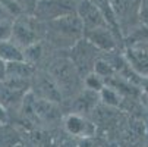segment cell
<instances>
[{
  "label": "cell",
  "mask_w": 148,
  "mask_h": 147,
  "mask_svg": "<svg viewBox=\"0 0 148 147\" xmlns=\"http://www.w3.org/2000/svg\"><path fill=\"white\" fill-rule=\"evenodd\" d=\"M49 24L56 34V40H60L65 46H75L81 38H84L85 27L76 12L51 21Z\"/></svg>",
  "instance_id": "cell-1"
},
{
  "label": "cell",
  "mask_w": 148,
  "mask_h": 147,
  "mask_svg": "<svg viewBox=\"0 0 148 147\" xmlns=\"http://www.w3.org/2000/svg\"><path fill=\"white\" fill-rule=\"evenodd\" d=\"M78 9V0H38L34 15L40 21L51 22L66 15L75 13Z\"/></svg>",
  "instance_id": "cell-2"
},
{
  "label": "cell",
  "mask_w": 148,
  "mask_h": 147,
  "mask_svg": "<svg viewBox=\"0 0 148 147\" xmlns=\"http://www.w3.org/2000/svg\"><path fill=\"white\" fill-rule=\"evenodd\" d=\"M76 13L82 19L85 30H94V28H100V27H109L107 21L104 19L100 8L94 3V0H78Z\"/></svg>",
  "instance_id": "cell-3"
},
{
  "label": "cell",
  "mask_w": 148,
  "mask_h": 147,
  "mask_svg": "<svg viewBox=\"0 0 148 147\" xmlns=\"http://www.w3.org/2000/svg\"><path fill=\"white\" fill-rule=\"evenodd\" d=\"M84 38L88 40L92 46L104 52H113L117 47L116 43V34L109 27H100L94 30H85Z\"/></svg>",
  "instance_id": "cell-4"
},
{
  "label": "cell",
  "mask_w": 148,
  "mask_h": 147,
  "mask_svg": "<svg viewBox=\"0 0 148 147\" xmlns=\"http://www.w3.org/2000/svg\"><path fill=\"white\" fill-rule=\"evenodd\" d=\"M65 128L69 134L75 137H82V138L91 137L95 133V125L79 113H71L66 116Z\"/></svg>",
  "instance_id": "cell-5"
},
{
  "label": "cell",
  "mask_w": 148,
  "mask_h": 147,
  "mask_svg": "<svg viewBox=\"0 0 148 147\" xmlns=\"http://www.w3.org/2000/svg\"><path fill=\"white\" fill-rule=\"evenodd\" d=\"M10 40L21 49H27L38 43V35L34 31V27L29 25L27 21H16V22H13V31Z\"/></svg>",
  "instance_id": "cell-6"
},
{
  "label": "cell",
  "mask_w": 148,
  "mask_h": 147,
  "mask_svg": "<svg viewBox=\"0 0 148 147\" xmlns=\"http://www.w3.org/2000/svg\"><path fill=\"white\" fill-rule=\"evenodd\" d=\"M53 74V79L57 82V86L65 88V87H71L76 84V69L73 66L72 62L69 60H59L56 66L51 71Z\"/></svg>",
  "instance_id": "cell-7"
},
{
  "label": "cell",
  "mask_w": 148,
  "mask_h": 147,
  "mask_svg": "<svg viewBox=\"0 0 148 147\" xmlns=\"http://www.w3.org/2000/svg\"><path fill=\"white\" fill-rule=\"evenodd\" d=\"M126 62L139 75H148V49L132 46L126 49Z\"/></svg>",
  "instance_id": "cell-8"
},
{
  "label": "cell",
  "mask_w": 148,
  "mask_h": 147,
  "mask_svg": "<svg viewBox=\"0 0 148 147\" xmlns=\"http://www.w3.org/2000/svg\"><path fill=\"white\" fill-rule=\"evenodd\" d=\"M97 100H100L98 93L94 91V90L87 88L84 93H81V96L75 101V113L84 115V113L91 112L94 109V106L97 104Z\"/></svg>",
  "instance_id": "cell-9"
},
{
  "label": "cell",
  "mask_w": 148,
  "mask_h": 147,
  "mask_svg": "<svg viewBox=\"0 0 148 147\" xmlns=\"http://www.w3.org/2000/svg\"><path fill=\"white\" fill-rule=\"evenodd\" d=\"M0 57L6 62H18L25 60L24 49H21L18 44H15L12 40L0 41Z\"/></svg>",
  "instance_id": "cell-10"
},
{
  "label": "cell",
  "mask_w": 148,
  "mask_h": 147,
  "mask_svg": "<svg viewBox=\"0 0 148 147\" xmlns=\"http://www.w3.org/2000/svg\"><path fill=\"white\" fill-rule=\"evenodd\" d=\"M34 69L27 60H18V62H8V72L6 78H29Z\"/></svg>",
  "instance_id": "cell-11"
},
{
  "label": "cell",
  "mask_w": 148,
  "mask_h": 147,
  "mask_svg": "<svg viewBox=\"0 0 148 147\" xmlns=\"http://www.w3.org/2000/svg\"><path fill=\"white\" fill-rule=\"evenodd\" d=\"M98 97H100L101 103L109 108H117L122 100L120 93L116 88H113L112 86H107V84H104V87L98 91Z\"/></svg>",
  "instance_id": "cell-12"
},
{
  "label": "cell",
  "mask_w": 148,
  "mask_h": 147,
  "mask_svg": "<svg viewBox=\"0 0 148 147\" xmlns=\"http://www.w3.org/2000/svg\"><path fill=\"white\" fill-rule=\"evenodd\" d=\"M92 72L97 74L98 77H101L104 81L109 79V78H113L117 75V71L116 68L110 63L107 59H97L95 63H94V68H92Z\"/></svg>",
  "instance_id": "cell-13"
},
{
  "label": "cell",
  "mask_w": 148,
  "mask_h": 147,
  "mask_svg": "<svg viewBox=\"0 0 148 147\" xmlns=\"http://www.w3.org/2000/svg\"><path fill=\"white\" fill-rule=\"evenodd\" d=\"M12 31H13V22L12 21H3V22H0V41L10 40Z\"/></svg>",
  "instance_id": "cell-14"
},
{
  "label": "cell",
  "mask_w": 148,
  "mask_h": 147,
  "mask_svg": "<svg viewBox=\"0 0 148 147\" xmlns=\"http://www.w3.org/2000/svg\"><path fill=\"white\" fill-rule=\"evenodd\" d=\"M24 55H25V60H35L41 56V46L40 43H35L27 49H24Z\"/></svg>",
  "instance_id": "cell-15"
},
{
  "label": "cell",
  "mask_w": 148,
  "mask_h": 147,
  "mask_svg": "<svg viewBox=\"0 0 148 147\" xmlns=\"http://www.w3.org/2000/svg\"><path fill=\"white\" fill-rule=\"evenodd\" d=\"M139 19L142 25L148 27V0H142L139 6Z\"/></svg>",
  "instance_id": "cell-16"
},
{
  "label": "cell",
  "mask_w": 148,
  "mask_h": 147,
  "mask_svg": "<svg viewBox=\"0 0 148 147\" xmlns=\"http://www.w3.org/2000/svg\"><path fill=\"white\" fill-rule=\"evenodd\" d=\"M12 18H13V15L0 3V22H3V21H12Z\"/></svg>",
  "instance_id": "cell-17"
},
{
  "label": "cell",
  "mask_w": 148,
  "mask_h": 147,
  "mask_svg": "<svg viewBox=\"0 0 148 147\" xmlns=\"http://www.w3.org/2000/svg\"><path fill=\"white\" fill-rule=\"evenodd\" d=\"M6 72H8V62L0 57V82L6 79Z\"/></svg>",
  "instance_id": "cell-18"
},
{
  "label": "cell",
  "mask_w": 148,
  "mask_h": 147,
  "mask_svg": "<svg viewBox=\"0 0 148 147\" xmlns=\"http://www.w3.org/2000/svg\"><path fill=\"white\" fill-rule=\"evenodd\" d=\"M0 121H6V112L2 106V103H0Z\"/></svg>",
  "instance_id": "cell-19"
}]
</instances>
